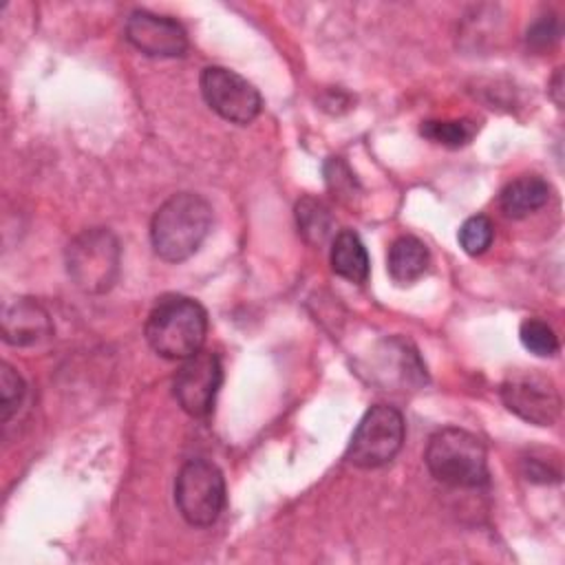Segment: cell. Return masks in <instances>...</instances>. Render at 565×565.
I'll use <instances>...</instances> for the list:
<instances>
[{
    "instance_id": "23",
    "label": "cell",
    "mask_w": 565,
    "mask_h": 565,
    "mask_svg": "<svg viewBox=\"0 0 565 565\" xmlns=\"http://www.w3.org/2000/svg\"><path fill=\"white\" fill-rule=\"evenodd\" d=\"M561 84H563V73H561V68H556V75H554V79H552V88H550V95H552V99L561 106L563 104V97H561Z\"/></svg>"
},
{
    "instance_id": "10",
    "label": "cell",
    "mask_w": 565,
    "mask_h": 565,
    "mask_svg": "<svg viewBox=\"0 0 565 565\" xmlns=\"http://www.w3.org/2000/svg\"><path fill=\"white\" fill-rule=\"evenodd\" d=\"M128 42L150 57H181L188 51L185 29L168 15L137 9L126 20Z\"/></svg>"
},
{
    "instance_id": "3",
    "label": "cell",
    "mask_w": 565,
    "mask_h": 565,
    "mask_svg": "<svg viewBox=\"0 0 565 565\" xmlns=\"http://www.w3.org/2000/svg\"><path fill=\"white\" fill-rule=\"evenodd\" d=\"M428 472L450 488H481L488 483V455L479 437L463 428H441L426 446Z\"/></svg>"
},
{
    "instance_id": "1",
    "label": "cell",
    "mask_w": 565,
    "mask_h": 565,
    "mask_svg": "<svg viewBox=\"0 0 565 565\" xmlns=\"http://www.w3.org/2000/svg\"><path fill=\"white\" fill-rule=\"evenodd\" d=\"M210 227L212 207L201 194H172L159 205L150 223L154 254L168 263L188 260L203 245Z\"/></svg>"
},
{
    "instance_id": "20",
    "label": "cell",
    "mask_w": 565,
    "mask_h": 565,
    "mask_svg": "<svg viewBox=\"0 0 565 565\" xmlns=\"http://www.w3.org/2000/svg\"><path fill=\"white\" fill-rule=\"evenodd\" d=\"M561 38V24L554 15H541L536 22L530 24L525 33V42L532 51L552 49Z\"/></svg>"
},
{
    "instance_id": "6",
    "label": "cell",
    "mask_w": 565,
    "mask_h": 565,
    "mask_svg": "<svg viewBox=\"0 0 565 565\" xmlns=\"http://www.w3.org/2000/svg\"><path fill=\"white\" fill-rule=\"evenodd\" d=\"M402 441V413L388 404H375L355 426L347 448V459L358 468H380L399 452Z\"/></svg>"
},
{
    "instance_id": "11",
    "label": "cell",
    "mask_w": 565,
    "mask_h": 565,
    "mask_svg": "<svg viewBox=\"0 0 565 565\" xmlns=\"http://www.w3.org/2000/svg\"><path fill=\"white\" fill-rule=\"evenodd\" d=\"M53 333L49 311L29 298L13 300L2 311V340L11 347H33Z\"/></svg>"
},
{
    "instance_id": "18",
    "label": "cell",
    "mask_w": 565,
    "mask_h": 565,
    "mask_svg": "<svg viewBox=\"0 0 565 565\" xmlns=\"http://www.w3.org/2000/svg\"><path fill=\"white\" fill-rule=\"evenodd\" d=\"M492 236H494V227H492V221L483 214H475L470 218H466L459 227V245L466 254L470 256H479L483 254L490 243H492Z\"/></svg>"
},
{
    "instance_id": "5",
    "label": "cell",
    "mask_w": 565,
    "mask_h": 565,
    "mask_svg": "<svg viewBox=\"0 0 565 565\" xmlns=\"http://www.w3.org/2000/svg\"><path fill=\"white\" fill-rule=\"evenodd\" d=\"M174 505L190 525H212L225 505L223 472L207 459L185 461L174 479Z\"/></svg>"
},
{
    "instance_id": "2",
    "label": "cell",
    "mask_w": 565,
    "mask_h": 565,
    "mask_svg": "<svg viewBox=\"0 0 565 565\" xmlns=\"http://www.w3.org/2000/svg\"><path fill=\"white\" fill-rule=\"evenodd\" d=\"M143 333L150 349L161 358L185 360L205 342L207 313L194 298L168 294L148 313Z\"/></svg>"
},
{
    "instance_id": "12",
    "label": "cell",
    "mask_w": 565,
    "mask_h": 565,
    "mask_svg": "<svg viewBox=\"0 0 565 565\" xmlns=\"http://www.w3.org/2000/svg\"><path fill=\"white\" fill-rule=\"evenodd\" d=\"M550 183L539 174H521L510 181L501 194L499 205L510 218H525L527 214L541 210L550 201Z\"/></svg>"
},
{
    "instance_id": "22",
    "label": "cell",
    "mask_w": 565,
    "mask_h": 565,
    "mask_svg": "<svg viewBox=\"0 0 565 565\" xmlns=\"http://www.w3.org/2000/svg\"><path fill=\"white\" fill-rule=\"evenodd\" d=\"M525 477L530 481H541V483H547V481H558V470L545 466L541 459H525Z\"/></svg>"
},
{
    "instance_id": "21",
    "label": "cell",
    "mask_w": 565,
    "mask_h": 565,
    "mask_svg": "<svg viewBox=\"0 0 565 565\" xmlns=\"http://www.w3.org/2000/svg\"><path fill=\"white\" fill-rule=\"evenodd\" d=\"M324 179L327 185L338 194V196H353L355 192V177L349 170V166L340 157H331L324 163Z\"/></svg>"
},
{
    "instance_id": "16",
    "label": "cell",
    "mask_w": 565,
    "mask_h": 565,
    "mask_svg": "<svg viewBox=\"0 0 565 565\" xmlns=\"http://www.w3.org/2000/svg\"><path fill=\"white\" fill-rule=\"evenodd\" d=\"M419 132L446 148H461L477 135V124L470 119H428L422 124Z\"/></svg>"
},
{
    "instance_id": "19",
    "label": "cell",
    "mask_w": 565,
    "mask_h": 565,
    "mask_svg": "<svg viewBox=\"0 0 565 565\" xmlns=\"http://www.w3.org/2000/svg\"><path fill=\"white\" fill-rule=\"evenodd\" d=\"M26 388H24V380L20 377V373L11 366V364H2L0 366V411H2V419L7 422L13 411L20 406L22 397H24Z\"/></svg>"
},
{
    "instance_id": "17",
    "label": "cell",
    "mask_w": 565,
    "mask_h": 565,
    "mask_svg": "<svg viewBox=\"0 0 565 565\" xmlns=\"http://www.w3.org/2000/svg\"><path fill=\"white\" fill-rule=\"evenodd\" d=\"M519 338H521V344L539 358H552L558 353V338L554 329L541 318L523 320L519 329Z\"/></svg>"
},
{
    "instance_id": "7",
    "label": "cell",
    "mask_w": 565,
    "mask_h": 565,
    "mask_svg": "<svg viewBox=\"0 0 565 565\" xmlns=\"http://www.w3.org/2000/svg\"><path fill=\"white\" fill-rule=\"evenodd\" d=\"M201 95L205 104L225 121L245 126L263 108L260 93L243 75L225 66H207L201 73Z\"/></svg>"
},
{
    "instance_id": "13",
    "label": "cell",
    "mask_w": 565,
    "mask_h": 565,
    "mask_svg": "<svg viewBox=\"0 0 565 565\" xmlns=\"http://www.w3.org/2000/svg\"><path fill=\"white\" fill-rule=\"evenodd\" d=\"M428 265H430V254L419 238L399 236L391 243L388 256H386V269L395 282L399 285L415 282L426 274Z\"/></svg>"
},
{
    "instance_id": "9",
    "label": "cell",
    "mask_w": 565,
    "mask_h": 565,
    "mask_svg": "<svg viewBox=\"0 0 565 565\" xmlns=\"http://www.w3.org/2000/svg\"><path fill=\"white\" fill-rule=\"evenodd\" d=\"M501 399L510 413L534 426H552L561 415V395L541 375L510 377L501 384Z\"/></svg>"
},
{
    "instance_id": "8",
    "label": "cell",
    "mask_w": 565,
    "mask_h": 565,
    "mask_svg": "<svg viewBox=\"0 0 565 565\" xmlns=\"http://www.w3.org/2000/svg\"><path fill=\"white\" fill-rule=\"evenodd\" d=\"M223 382V366L216 353L196 351L185 358L174 375V397L190 417L210 415Z\"/></svg>"
},
{
    "instance_id": "14",
    "label": "cell",
    "mask_w": 565,
    "mask_h": 565,
    "mask_svg": "<svg viewBox=\"0 0 565 565\" xmlns=\"http://www.w3.org/2000/svg\"><path fill=\"white\" fill-rule=\"evenodd\" d=\"M331 269L355 285L366 282L369 278V254L364 243L353 230H342L331 241Z\"/></svg>"
},
{
    "instance_id": "15",
    "label": "cell",
    "mask_w": 565,
    "mask_h": 565,
    "mask_svg": "<svg viewBox=\"0 0 565 565\" xmlns=\"http://www.w3.org/2000/svg\"><path fill=\"white\" fill-rule=\"evenodd\" d=\"M296 223H298V232L309 245H322L333 230V216L329 207L313 196H305L298 201Z\"/></svg>"
},
{
    "instance_id": "4",
    "label": "cell",
    "mask_w": 565,
    "mask_h": 565,
    "mask_svg": "<svg viewBox=\"0 0 565 565\" xmlns=\"http://www.w3.org/2000/svg\"><path fill=\"white\" fill-rule=\"evenodd\" d=\"M119 241L106 227L84 230L66 247L68 276L86 294L108 291L119 276Z\"/></svg>"
}]
</instances>
